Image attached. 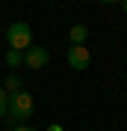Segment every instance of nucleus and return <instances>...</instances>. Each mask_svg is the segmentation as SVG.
<instances>
[{"mask_svg":"<svg viewBox=\"0 0 127 131\" xmlns=\"http://www.w3.org/2000/svg\"><path fill=\"white\" fill-rule=\"evenodd\" d=\"M3 90H6V92H9V95H15V92H18V90H21V78H18V74H15V72H9V74H6V78H3Z\"/></svg>","mask_w":127,"mask_h":131,"instance_id":"6","label":"nucleus"},{"mask_svg":"<svg viewBox=\"0 0 127 131\" xmlns=\"http://www.w3.org/2000/svg\"><path fill=\"white\" fill-rule=\"evenodd\" d=\"M86 39H89V27L86 24H74L68 30V45H83Z\"/></svg>","mask_w":127,"mask_h":131,"instance_id":"5","label":"nucleus"},{"mask_svg":"<svg viewBox=\"0 0 127 131\" xmlns=\"http://www.w3.org/2000/svg\"><path fill=\"white\" fill-rule=\"evenodd\" d=\"M6 42H9V48H12V51H21V54H24V51L33 45V30H30V24H27V21H15V24H9Z\"/></svg>","mask_w":127,"mask_h":131,"instance_id":"2","label":"nucleus"},{"mask_svg":"<svg viewBox=\"0 0 127 131\" xmlns=\"http://www.w3.org/2000/svg\"><path fill=\"white\" fill-rule=\"evenodd\" d=\"M33 110H36V101H33V95L27 90H18L15 95H9V110H6V116L12 119V122H27L33 116Z\"/></svg>","mask_w":127,"mask_h":131,"instance_id":"1","label":"nucleus"},{"mask_svg":"<svg viewBox=\"0 0 127 131\" xmlns=\"http://www.w3.org/2000/svg\"><path fill=\"white\" fill-rule=\"evenodd\" d=\"M6 66H9V69H18V66H24V54L9 48V51H6Z\"/></svg>","mask_w":127,"mask_h":131,"instance_id":"7","label":"nucleus"},{"mask_svg":"<svg viewBox=\"0 0 127 131\" xmlns=\"http://www.w3.org/2000/svg\"><path fill=\"white\" fill-rule=\"evenodd\" d=\"M12 131H36V128H30V125H27V122H18V125H15V128H12Z\"/></svg>","mask_w":127,"mask_h":131,"instance_id":"9","label":"nucleus"},{"mask_svg":"<svg viewBox=\"0 0 127 131\" xmlns=\"http://www.w3.org/2000/svg\"><path fill=\"white\" fill-rule=\"evenodd\" d=\"M101 3H106V6H115V3H121V0H101Z\"/></svg>","mask_w":127,"mask_h":131,"instance_id":"10","label":"nucleus"},{"mask_svg":"<svg viewBox=\"0 0 127 131\" xmlns=\"http://www.w3.org/2000/svg\"><path fill=\"white\" fill-rule=\"evenodd\" d=\"M50 131H62V125H50Z\"/></svg>","mask_w":127,"mask_h":131,"instance_id":"11","label":"nucleus"},{"mask_svg":"<svg viewBox=\"0 0 127 131\" xmlns=\"http://www.w3.org/2000/svg\"><path fill=\"white\" fill-rule=\"evenodd\" d=\"M68 66L74 72H86L92 66V54H89L86 45H68Z\"/></svg>","mask_w":127,"mask_h":131,"instance_id":"3","label":"nucleus"},{"mask_svg":"<svg viewBox=\"0 0 127 131\" xmlns=\"http://www.w3.org/2000/svg\"><path fill=\"white\" fill-rule=\"evenodd\" d=\"M121 9H124V15H127V0H121Z\"/></svg>","mask_w":127,"mask_h":131,"instance_id":"12","label":"nucleus"},{"mask_svg":"<svg viewBox=\"0 0 127 131\" xmlns=\"http://www.w3.org/2000/svg\"><path fill=\"white\" fill-rule=\"evenodd\" d=\"M47 60H50L47 48H39V45H30V48L24 51V66H27V69H44V66H47Z\"/></svg>","mask_w":127,"mask_h":131,"instance_id":"4","label":"nucleus"},{"mask_svg":"<svg viewBox=\"0 0 127 131\" xmlns=\"http://www.w3.org/2000/svg\"><path fill=\"white\" fill-rule=\"evenodd\" d=\"M6 110H9V92L0 86V119L6 116Z\"/></svg>","mask_w":127,"mask_h":131,"instance_id":"8","label":"nucleus"}]
</instances>
